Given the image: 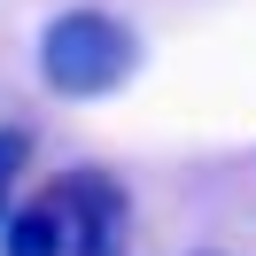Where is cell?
I'll return each mask as SVG.
<instances>
[{"mask_svg": "<svg viewBox=\"0 0 256 256\" xmlns=\"http://www.w3.org/2000/svg\"><path fill=\"white\" fill-rule=\"evenodd\" d=\"M0 256H70V233H62V202H54V186H39L32 202H16V218L0 225Z\"/></svg>", "mask_w": 256, "mask_h": 256, "instance_id": "3957f363", "label": "cell"}, {"mask_svg": "<svg viewBox=\"0 0 256 256\" xmlns=\"http://www.w3.org/2000/svg\"><path fill=\"white\" fill-rule=\"evenodd\" d=\"M32 171V132L24 124H0V225L16 218V178Z\"/></svg>", "mask_w": 256, "mask_h": 256, "instance_id": "277c9868", "label": "cell"}, {"mask_svg": "<svg viewBox=\"0 0 256 256\" xmlns=\"http://www.w3.org/2000/svg\"><path fill=\"white\" fill-rule=\"evenodd\" d=\"M54 202H62V233H70V256H124L132 240V194L109 163H70V171L47 178Z\"/></svg>", "mask_w": 256, "mask_h": 256, "instance_id": "7a4b0ae2", "label": "cell"}, {"mask_svg": "<svg viewBox=\"0 0 256 256\" xmlns=\"http://www.w3.org/2000/svg\"><path fill=\"white\" fill-rule=\"evenodd\" d=\"M39 78L62 101H109L140 78V32L109 8H62L39 32Z\"/></svg>", "mask_w": 256, "mask_h": 256, "instance_id": "6da1fadb", "label": "cell"}]
</instances>
